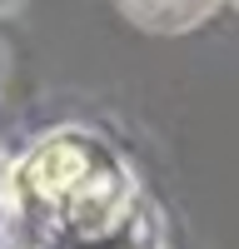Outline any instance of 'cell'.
<instances>
[{"instance_id":"6da1fadb","label":"cell","mask_w":239,"mask_h":249,"mask_svg":"<svg viewBox=\"0 0 239 249\" xmlns=\"http://www.w3.org/2000/svg\"><path fill=\"white\" fill-rule=\"evenodd\" d=\"M20 195L35 199L80 230L85 239L110 234L130 199V179L110 150H100L85 135H55L20 164Z\"/></svg>"},{"instance_id":"7a4b0ae2","label":"cell","mask_w":239,"mask_h":249,"mask_svg":"<svg viewBox=\"0 0 239 249\" xmlns=\"http://www.w3.org/2000/svg\"><path fill=\"white\" fill-rule=\"evenodd\" d=\"M139 25H154V30H185L194 25L199 15H209L214 0H120Z\"/></svg>"}]
</instances>
